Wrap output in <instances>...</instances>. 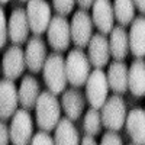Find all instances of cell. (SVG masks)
I'll return each mask as SVG.
<instances>
[{
	"label": "cell",
	"instance_id": "1",
	"mask_svg": "<svg viewBox=\"0 0 145 145\" xmlns=\"http://www.w3.org/2000/svg\"><path fill=\"white\" fill-rule=\"evenodd\" d=\"M61 105L57 100V94L52 91H42L36 102V125L44 131H54L59 122Z\"/></svg>",
	"mask_w": 145,
	"mask_h": 145
},
{
	"label": "cell",
	"instance_id": "2",
	"mask_svg": "<svg viewBox=\"0 0 145 145\" xmlns=\"http://www.w3.org/2000/svg\"><path fill=\"white\" fill-rule=\"evenodd\" d=\"M42 76L46 87L54 94L64 93L67 87V71H65V59L61 54L48 55L42 68Z\"/></svg>",
	"mask_w": 145,
	"mask_h": 145
},
{
	"label": "cell",
	"instance_id": "3",
	"mask_svg": "<svg viewBox=\"0 0 145 145\" xmlns=\"http://www.w3.org/2000/svg\"><path fill=\"white\" fill-rule=\"evenodd\" d=\"M90 59L89 55L84 54L81 48L71 50L65 58V71H67V78L68 83L74 87L86 86V83L90 76Z\"/></svg>",
	"mask_w": 145,
	"mask_h": 145
},
{
	"label": "cell",
	"instance_id": "4",
	"mask_svg": "<svg viewBox=\"0 0 145 145\" xmlns=\"http://www.w3.org/2000/svg\"><path fill=\"white\" fill-rule=\"evenodd\" d=\"M126 105L125 100L116 93L107 97L106 103L102 107V122L103 126L109 131L122 129L126 122Z\"/></svg>",
	"mask_w": 145,
	"mask_h": 145
},
{
	"label": "cell",
	"instance_id": "5",
	"mask_svg": "<svg viewBox=\"0 0 145 145\" xmlns=\"http://www.w3.org/2000/svg\"><path fill=\"white\" fill-rule=\"evenodd\" d=\"M110 89L107 81V74L102 68H96L90 72L86 83V97L91 107L102 109L107 100V91Z\"/></svg>",
	"mask_w": 145,
	"mask_h": 145
},
{
	"label": "cell",
	"instance_id": "6",
	"mask_svg": "<svg viewBox=\"0 0 145 145\" xmlns=\"http://www.w3.org/2000/svg\"><path fill=\"white\" fill-rule=\"evenodd\" d=\"M93 18L87 13L86 9L77 10L70 22L71 26V41L76 46L84 48L87 46L93 38Z\"/></svg>",
	"mask_w": 145,
	"mask_h": 145
},
{
	"label": "cell",
	"instance_id": "7",
	"mask_svg": "<svg viewBox=\"0 0 145 145\" xmlns=\"http://www.w3.org/2000/svg\"><path fill=\"white\" fill-rule=\"evenodd\" d=\"M10 142L15 145H25L32 141L33 134V122L28 109H19L12 116L10 122Z\"/></svg>",
	"mask_w": 145,
	"mask_h": 145
},
{
	"label": "cell",
	"instance_id": "8",
	"mask_svg": "<svg viewBox=\"0 0 145 145\" xmlns=\"http://www.w3.org/2000/svg\"><path fill=\"white\" fill-rule=\"evenodd\" d=\"M48 44L57 52H63L70 46L71 42V26L65 16L58 15L51 19V23L46 29Z\"/></svg>",
	"mask_w": 145,
	"mask_h": 145
},
{
	"label": "cell",
	"instance_id": "9",
	"mask_svg": "<svg viewBox=\"0 0 145 145\" xmlns=\"http://www.w3.org/2000/svg\"><path fill=\"white\" fill-rule=\"evenodd\" d=\"M26 15L32 33L42 35L44 32H46L52 19L51 7L46 0H29L26 6Z\"/></svg>",
	"mask_w": 145,
	"mask_h": 145
},
{
	"label": "cell",
	"instance_id": "10",
	"mask_svg": "<svg viewBox=\"0 0 145 145\" xmlns=\"http://www.w3.org/2000/svg\"><path fill=\"white\" fill-rule=\"evenodd\" d=\"M3 74L9 80H16L22 76L23 70L26 67V58L25 51L20 48V45H12L9 46L5 55H3Z\"/></svg>",
	"mask_w": 145,
	"mask_h": 145
},
{
	"label": "cell",
	"instance_id": "11",
	"mask_svg": "<svg viewBox=\"0 0 145 145\" xmlns=\"http://www.w3.org/2000/svg\"><path fill=\"white\" fill-rule=\"evenodd\" d=\"M91 18L94 22V26L99 29V32L107 35L115 28L113 23L115 18V9L110 0H94L91 6Z\"/></svg>",
	"mask_w": 145,
	"mask_h": 145
},
{
	"label": "cell",
	"instance_id": "12",
	"mask_svg": "<svg viewBox=\"0 0 145 145\" xmlns=\"http://www.w3.org/2000/svg\"><path fill=\"white\" fill-rule=\"evenodd\" d=\"M19 90L16 89L13 80L5 78L0 83V116L2 120H7L18 110Z\"/></svg>",
	"mask_w": 145,
	"mask_h": 145
},
{
	"label": "cell",
	"instance_id": "13",
	"mask_svg": "<svg viewBox=\"0 0 145 145\" xmlns=\"http://www.w3.org/2000/svg\"><path fill=\"white\" fill-rule=\"evenodd\" d=\"M29 31L31 25L26 9L16 7L9 16V39L16 45H22L28 39Z\"/></svg>",
	"mask_w": 145,
	"mask_h": 145
},
{
	"label": "cell",
	"instance_id": "14",
	"mask_svg": "<svg viewBox=\"0 0 145 145\" xmlns=\"http://www.w3.org/2000/svg\"><path fill=\"white\" fill-rule=\"evenodd\" d=\"M25 58H26V67L29 68L31 72L36 74V72L42 71L48 55H46V45L44 39L39 38V35H35L33 38L28 41Z\"/></svg>",
	"mask_w": 145,
	"mask_h": 145
},
{
	"label": "cell",
	"instance_id": "15",
	"mask_svg": "<svg viewBox=\"0 0 145 145\" xmlns=\"http://www.w3.org/2000/svg\"><path fill=\"white\" fill-rule=\"evenodd\" d=\"M89 59L93 67L96 68H103L110 58V45H109V39L106 38L105 33H96L89 42Z\"/></svg>",
	"mask_w": 145,
	"mask_h": 145
},
{
	"label": "cell",
	"instance_id": "16",
	"mask_svg": "<svg viewBox=\"0 0 145 145\" xmlns=\"http://www.w3.org/2000/svg\"><path fill=\"white\" fill-rule=\"evenodd\" d=\"M107 81L110 89L118 93L123 94L129 90V67L123 61H116L110 64L107 71Z\"/></svg>",
	"mask_w": 145,
	"mask_h": 145
},
{
	"label": "cell",
	"instance_id": "17",
	"mask_svg": "<svg viewBox=\"0 0 145 145\" xmlns=\"http://www.w3.org/2000/svg\"><path fill=\"white\" fill-rule=\"evenodd\" d=\"M129 50L137 58L145 57V18L138 16L132 20L129 31Z\"/></svg>",
	"mask_w": 145,
	"mask_h": 145
},
{
	"label": "cell",
	"instance_id": "18",
	"mask_svg": "<svg viewBox=\"0 0 145 145\" xmlns=\"http://www.w3.org/2000/svg\"><path fill=\"white\" fill-rule=\"evenodd\" d=\"M84 96L80 90L76 87L68 89L67 91L63 93V99H61V106L63 110L65 112L67 118L71 120H77L80 119L83 110H84Z\"/></svg>",
	"mask_w": 145,
	"mask_h": 145
},
{
	"label": "cell",
	"instance_id": "19",
	"mask_svg": "<svg viewBox=\"0 0 145 145\" xmlns=\"http://www.w3.org/2000/svg\"><path fill=\"white\" fill-rule=\"evenodd\" d=\"M109 45H110V54L118 61H123L128 57L129 50V33L126 32L125 26L119 25L115 26L110 32L109 38Z\"/></svg>",
	"mask_w": 145,
	"mask_h": 145
},
{
	"label": "cell",
	"instance_id": "20",
	"mask_svg": "<svg viewBox=\"0 0 145 145\" xmlns=\"http://www.w3.org/2000/svg\"><path fill=\"white\" fill-rule=\"evenodd\" d=\"M41 96L39 91V84L36 81L35 77H32L31 74L25 76L20 81V87H19V102L20 106L31 110L36 106V102H38Z\"/></svg>",
	"mask_w": 145,
	"mask_h": 145
},
{
	"label": "cell",
	"instance_id": "21",
	"mask_svg": "<svg viewBox=\"0 0 145 145\" xmlns=\"http://www.w3.org/2000/svg\"><path fill=\"white\" fill-rule=\"evenodd\" d=\"M126 131L135 144H145V110L134 109L126 116Z\"/></svg>",
	"mask_w": 145,
	"mask_h": 145
},
{
	"label": "cell",
	"instance_id": "22",
	"mask_svg": "<svg viewBox=\"0 0 145 145\" xmlns=\"http://www.w3.org/2000/svg\"><path fill=\"white\" fill-rule=\"evenodd\" d=\"M129 90L137 97L145 96V61L142 58H137L129 67Z\"/></svg>",
	"mask_w": 145,
	"mask_h": 145
},
{
	"label": "cell",
	"instance_id": "23",
	"mask_svg": "<svg viewBox=\"0 0 145 145\" xmlns=\"http://www.w3.org/2000/svg\"><path fill=\"white\" fill-rule=\"evenodd\" d=\"M55 144L58 145H76L80 142L78 139V131L72 125V120L70 118L59 119L58 125L55 126Z\"/></svg>",
	"mask_w": 145,
	"mask_h": 145
},
{
	"label": "cell",
	"instance_id": "24",
	"mask_svg": "<svg viewBox=\"0 0 145 145\" xmlns=\"http://www.w3.org/2000/svg\"><path fill=\"white\" fill-rule=\"evenodd\" d=\"M135 0H115V18L122 26H128L135 19Z\"/></svg>",
	"mask_w": 145,
	"mask_h": 145
},
{
	"label": "cell",
	"instance_id": "25",
	"mask_svg": "<svg viewBox=\"0 0 145 145\" xmlns=\"http://www.w3.org/2000/svg\"><path fill=\"white\" fill-rule=\"evenodd\" d=\"M83 125H84V131L86 134L89 135H99L100 134V129H102V113H99V109L91 107L86 112V116H84L83 120Z\"/></svg>",
	"mask_w": 145,
	"mask_h": 145
},
{
	"label": "cell",
	"instance_id": "26",
	"mask_svg": "<svg viewBox=\"0 0 145 145\" xmlns=\"http://www.w3.org/2000/svg\"><path fill=\"white\" fill-rule=\"evenodd\" d=\"M76 2L77 0H52V5H54V9L58 15L67 16L72 12Z\"/></svg>",
	"mask_w": 145,
	"mask_h": 145
},
{
	"label": "cell",
	"instance_id": "27",
	"mask_svg": "<svg viewBox=\"0 0 145 145\" xmlns=\"http://www.w3.org/2000/svg\"><path fill=\"white\" fill-rule=\"evenodd\" d=\"M32 144H35V145H42V144H45V145H52V144H55V139L48 134V131H44V129H41L39 132H36V134L32 137V141H31Z\"/></svg>",
	"mask_w": 145,
	"mask_h": 145
},
{
	"label": "cell",
	"instance_id": "28",
	"mask_svg": "<svg viewBox=\"0 0 145 145\" xmlns=\"http://www.w3.org/2000/svg\"><path fill=\"white\" fill-rule=\"evenodd\" d=\"M102 144H105V145H122L123 141L118 135V131H107L102 137Z\"/></svg>",
	"mask_w": 145,
	"mask_h": 145
},
{
	"label": "cell",
	"instance_id": "29",
	"mask_svg": "<svg viewBox=\"0 0 145 145\" xmlns=\"http://www.w3.org/2000/svg\"><path fill=\"white\" fill-rule=\"evenodd\" d=\"M0 19H2V38H0V48L6 46V41L9 36V20L6 19V13L2 9V13H0Z\"/></svg>",
	"mask_w": 145,
	"mask_h": 145
},
{
	"label": "cell",
	"instance_id": "30",
	"mask_svg": "<svg viewBox=\"0 0 145 145\" xmlns=\"http://www.w3.org/2000/svg\"><path fill=\"white\" fill-rule=\"evenodd\" d=\"M0 135H2V138H0V144H2V145L9 144V141H10V129L5 123V120L0 123Z\"/></svg>",
	"mask_w": 145,
	"mask_h": 145
},
{
	"label": "cell",
	"instance_id": "31",
	"mask_svg": "<svg viewBox=\"0 0 145 145\" xmlns=\"http://www.w3.org/2000/svg\"><path fill=\"white\" fill-rule=\"evenodd\" d=\"M77 3H78V6L81 9H89V7L93 6L94 0H77Z\"/></svg>",
	"mask_w": 145,
	"mask_h": 145
},
{
	"label": "cell",
	"instance_id": "32",
	"mask_svg": "<svg viewBox=\"0 0 145 145\" xmlns=\"http://www.w3.org/2000/svg\"><path fill=\"white\" fill-rule=\"evenodd\" d=\"M81 144H84V145H89V144H90V145H94V144H97V142L94 141L93 135H89V134H87L86 137L81 139Z\"/></svg>",
	"mask_w": 145,
	"mask_h": 145
},
{
	"label": "cell",
	"instance_id": "33",
	"mask_svg": "<svg viewBox=\"0 0 145 145\" xmlns=\"http://www.w3.org/2000/svg\"><path fill=\"white\" fill-rule=\"evenodd\" d=\"M135 5H137V9L141 13L145 15V0H135Z\"/></svg>",
	"mask_w": 145,
	"mask_h": 145
},
{
	"label": "cell",
	"instance_id": "34",
	"mask_svg": "<svg viewBox=\"0 0 145 145\" xmlns=\"http://www.w3.org/2000/svg\"><path fill=\"white\" fill-rule=\"evenodd\" d=\"M10 0H2V5H6V3H9Z\"/></svg>",
	"mask_w": 145,
	"mask_h": 145
},
{
	"label": "cell",
	"instance_id": "35",
	"mask_svg": "<svg viewBox=\"0 0 145 145\" xmlns=\"http://www.w3.org/2000/svg\"><path fill=\"white\" fill-rule=\"evenodd\" d=\"M19 2H26V3H28V2H29V0H19Z\"/></svg>",
	"mask_w": 145,
	"mask_h": 145
}]
</instances>
